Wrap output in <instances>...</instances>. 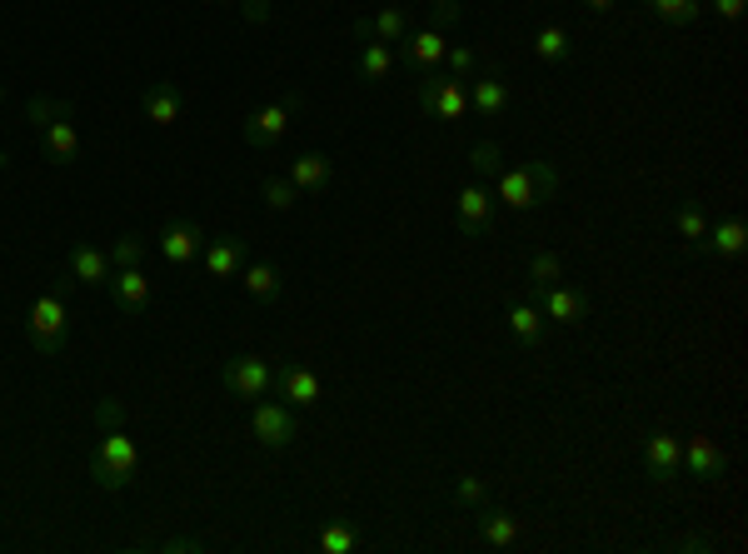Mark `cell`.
I'll return each mask as SVG.
<instances>
[{
	"label": "cell",
	"instance_id": "ab89813d",
	"mask_svg": "<svg viewBox=\"0 0 748 554\" xmlns=\"http://www.w3.org/2000/svg\"><path fill=\"white\" fill-rule=\"evenodd\" d=\"M703 5H709L719 21H738V15H744V0H703Z\"/></svg>",
	"mask_w": 748,
	"mask_h": 554
},
{
	"label": "cell",
	"instance_id": "f1b7e54d",
	"mask_svg": "<svg viewBox=\"0 0 748 554\" xmlns=\"http://www.w3.org/2000/svg\"><path fill=\"white\" fill-rule=\"evenodd\" d=\"M315 544H319V554H355L359 550V534H355L350 519H330V525H319Z\"/></svg>",
	"mask_w": 748,
	"mask_h": 554
},
{
	"label": "cell",
	"instance_id": "9c48e42d",
	"mask_svg": "<svg viewBox=\"0 0 748 554\" xmlns=\"http://www.w3.org/2000/svg\"><path fill=\"white\" fill-rule=\"evenodd\" d=\"M644 469H649V480L659 490L679 480V469H684V444H679L674 430H649L644 435Z\"/></svg>",
	"mask_w": 748,
	"mask_h": 554
},
{
	"label": "cell",
	"instance_id": "5b68a950",
	"mask_svg": "<svg viewBox=\"0 0 748 554\" xmlns=\"http://www.w3.org/2000/svg\"><path fill=\"white\" fill-rule=\"evenodd\" d=\"M419 111L430 115V121H444V125H459L469 115V90L465 80H454L444 71H424L419 75Z\"/></svg>",
	"mask_w": 748,
	"mask_h": 554
},
{
	"label": "cell",
	"instance_id": "ba28073f",
	"mask_svg": "<svg viewBox=\"0 0 748 554\" xmlns=\"http://www.w3.org/2000/svg\"><path fill=\"white\" fill-rule=\"evenodd\" d=\"M220 380L234 400H265L275 394V360L265 355H234L220 365Z\"/></svg>",
	"mask_w": 748,
	"mask_h": 554
},
{
	"label": "cell",
	"instance_id": "484cf974",
	"mask_svg": "<svg viewBox=\"0 0 748 554\" xmlns=\"http://www.w3.org/2000/svg\"><path fill=\"white\" fill-rule=\"evenodd\" d=\"M355 71H359V80H369V86H380V80H390V75L400 71V50H394L390 40H359Z\"/></svg>",
	"mask_w": 748,
	"mask_h": 554
},
{
	"label": "cell",
	"instance_id": "4316f807",
	"mask_svg": "<svg viewBox=\"0 0 748 554\" xmlns=\"http://www.w3.org/2000/svg\"><path fill=\"white\" fill-rule=\"evenodd\" d=\"M240 285H245V295H255L259 305H275V300L284 295V275H280V265H270V260H245Z\"/></svg>",
	"mask_w": 748,
	"mask_h": 554
},
{
	"label": "cell",
	"instance_id": "4fadbf2b",
	"mask_svg": "<svg viewBox=\"0 0 748 554\" xmlns=\"http://www.w3.org/2000/svg\"><path fill=\"white\" fill-rule=\"evenodd\" d=\"M540 310H544V320H559V325H584L594 315V295H584V290H574V285H544L540 290Z\"/></svg>",
	"mask_w": 748,
	"mask_h": 554
},
{
	"label": "cell",
	"instance_id": "8992f818",
	"mask_svg": "<svg viewBox=\"0 0 748 554\" xmlns=\"http://www.w3.org/2000/svg\"><path fill=\"white\" fill-rule=\"evenodd\" d=\"M300 105H305V100H300L295 90H290L284 100H275V105H259L255 115L240 121V140H245L250 150H275L284 136H290V115H295Z\"/></svg>",
	"mask_w": 748,
	"mask_h": 554
},
{
	"label": "cell",
	"instance_id": "836d02e7",
	"mask_svg": "<svg viewBox=\"0 0 748 554\" xmlns=\"http://www.w3.org/2000/svg\"><path fill=\"white\" fill-rule=\"evenodd\" d=\"M105 255H111V265H115V270H125V265H140V260H145V235L125 230L121 240H115V245L105 250Z\"/></svg>",
	"mask_w": 748,
	"mask_h": 554
},
{
	"label": "cell",
	"instance_id": "ac0fdd59",
	"mask_svg": "<svg viewBox=\"0 0 748 554\" xmlns=\"http://www.w3.org/2000/svg\"><path fill=\"white\" fill-rule=\"evenodd\" d=\"M684 465L694 480H724V469H728V455L719 450V440H709V435H688L684 440Z\"/></svg>",
	"mask_w": 748,
	"mask_h": 554
},
{
	"label": "cell",
	"instance_id": "4dcf8cb0",
	"mask_svg": "<svg viewBox=\"0 0 748 554\" xmlns=\"http://www.w3.org/2000/svg\"><path fill=\"white\" fill-rule=\"evenodd\" d=\"M524 280L534 285V290H544V285H559V280H565V260L554 255V250H534V255H529Z\"/></svg>",
	"mask_w": 748,
	"mask_h": 554
},
{
	"label": "cell",
	"instance_id": "603a6c76",
	"mask_svg": "<svg viewBox=\"0 0 748 554\" xmlns=\"http://www.w3.org/2000/svg\"><path fill=\"white\" fill-rule=\"evenodd\" d=\"M105 290H111L115 310H125V315H140V310H150V280H145V270H140V265H125V270H115Z\"/></svg>",
	"mask_w": 748,
	"mask_h": 554
},
{
	"label": "cell",
	"instance_id": "5bb4252c",
	"mask_svg": "<svg viewBox=\"0 0 748 554\" xmlns=\"http://www.w3.org/2000/svg\"><path fill=\"white\" fill-rule=\"evenodd\" d=\"M245 260H250V245L240 235H215V240H205V250H200V265H205V275L215 285L234 280V275L245 270Z\"/></svg>",
	"mask_w": 748,
	"mask_h": 554
},
{
	"label": "cell",
	"instance_id": "3957f363",
	"mask_svg": "<svg viewBox=\"0 0 748 554\" xmlns=\"http://www.w3.org/2000/svg\"><path fill=\"white\" fill-rule=\"evenodd\" d=\"M494 185H499V205L540 210L544 200L559 196V165L544 161V155H534V161L515 165V171H499V175H494Z\"/></svg>",
	"mask_w": 748,
	"mask_h": 554
},
{
	"label": "cell",
	"instance_id": "30bf717a",
	"mask_svg": "<svg viewBox=\"0 0 748 554\" xmlns=\"http://www.w3.org/2000/svg\"><path fill=\"white\" fill-rule=\"evenodd\" d=\"M494 205H499V200H494L479 180L465 185V190L454 196V215H459V230H465L469 240H484V235H494V225H499Z\"/></svg>",
	"mask_w": 748,
	"mask_h": 554
},
{
	"label": "cell",
	"instance_id": "74e56055",
	"mask_svg": "<svg viewBox=\"0 0 748 554\" xmlns=\"http://www.w3.org/2000/svg\"><path fill=\"white\" fill-rule=\"evenodd\" d=\"M669 550H679V554H709L713 540H709V534H679V540H669Z\"/></svg>",
	"mask_w": 748,
	"mask_h": 554
},
{
	"label": "cell",
	"instance_id": "52a82bcc",
	"mask_svg": "<svg viewBox=\"0 0 748 554\" xmlns=\"http://www.w3.org/2000/svg\"><path fill=\"white\" fill-rule=\"evenodd\" d=\"M250 435H255L265 450H290V444L300 440V419L284 400L265 394V400H255V410H250Z\"/></svg>",
	"mask_w": 748,
	"mask_h": 554
},
{
	"label": "cell",
	"instance_id": "1f68e13d",
	"mask_svg": "<svg viewBox=\"0 0 748 554\" xmlns=\"http://www.w3.org/2000/svg\"><path fill=\"white\" fill-rule=\"evenodd\" d=\"M649 15H659L663 25H694L703 15V0H644Z\"/></svg>",
	"mask_w": 748,
	"mask_h": 554
},
{
	"label": "cell",
	"instance_id": "d6986e66",
	"mask_svg": "<svg viewBox=\"0 0 748 554\" xmlns=\"http://www.w3.org/2000/svg\"><path fill=\"white\" fill-rule=\"evenodd\" d=\"M519 534H524L519 515H509V509H499V505H479V544H484V550H515Z\"/></svg>",
	"mask_w": 748,
	"mask_h": 554
},
{
	"label": "cell",
	"instance_id": "9a60e30c",
	"mask_svg": "<svg viewBox=\"0 0 748 554\" xmlns=\"http://www.w3.org/2000/svg\"><path fill=\"white\" fill-rule=\"evenodd\" d=\"M205 240H210V235L200 230L195 221H170L165 230H160L155 250H160V260H170V265H190V260H200Z\"/></svg>",
	"mask_w": 748,
	"mask_h": 554
},
{
	"label": "cell",
	"instance_id": "d590c367",
	"mask_svg": "<svg viewBox=\"0 0 748 554\" xmlns=\"http://www.w3.org/2000/svg\"><path fill=\"white\" fill-rule=\"evenodd\" d=\"M454 500H459L465 509L490 505V480H479V475H459V480H454Z\"/></svg>",
	"mask_w": 748,
	"mask_h": 554
},
{
	"label": "cell",
	"instance_id": "f6af8a7d",
	"mask_svg": "<svg viewBox=\"0 0 748 554\" xmlns=\"http://www.w3.org/2000/svg\"><path fill=\"white\" fill-rule=\"evenodd\" d=\"M225 5H245V0H225Z\"/></svg>",
	"mask_w": 748,
	"mask_h": 554
},
{
	"label": "cell",
	"instance_id": "83f0119b",
	"mask_svg": "<svg viewBox=\"0 0 748 554\" xmlns=\"http://www.w3.org/2000/svg\"><path fill=\"white\" fill-rule=\"evenodd\" d=\"M534 55L544 65H569L574 61V36H569L565 25H540L534 30Z\"/></svg>",
	"mask_w": 748,
	"mask_h": 554
},
{
	"label": "cell",
	"instance_id": "277c9868",
	"mask_svg": "<svg viewBox=\"0 0 748 554\" xmlns=\"http://www.w3.org/2000/svg\"><path fill=\"white\" fill-rule=\"evenodd\" d=\"M25 335L40 355H61L65 340H71V305H65L61 290H40L25 310Z\"/></svg>",
	"mask_w": 748,
	"mask_h": 554
},
{
	"label": "cell",
	"instance_id": "ffe728a7",
	"mask_svg": "<svg viewBox=\"0 0 748 554\" xmlns=\"http://www.w3.org/2000/svg\"><path fill=\"white\" fill-rule=\"evenodd\" d=\"M504 320H509L515 345H524V350H540L544 345V310L534 305V300L509 295V305H504Z\"/></svg>",
	"mask_w": 748,
	"mask_h": 554
},
{
	"label": "cell",
	"instance_id": "7c38bea8",
	"mask_svg": "<svg viewBox=\"0 0 748 554\" xmlns=\"http://www.w3.org/2000/svg\"><path fill=\"white\" fill-rule=\"evenodd\" d=\"M469 111H479V121H499V115H509V105H515V96H509V80H504L499 71H474L469 75Z\"/></svg>",
	"mask_w": 748,
	"mask_h": 554
},
{
	"label": "cell",
	"instance_id": "e0dca14e",
	"mask_svg": "<svg viewBox=\"0 0 748 554\" xmlns=\"http://www.w3.org/2000/svg\"><path fill=\"white\" fill-rule=\"evenodd\" d=\"M744 245H748L744 221H738V215H724V221H713L709 230H703V240L694 250H699L703 260H738L744 255Z\"/></svg>",
	"mask_w": 748,
	"mask_h": 554
},
{
	"label": "cell",
	"instance_id": "7402d4cb",
	"mask_svg": "<svg viewBox=\"0 0 748 554\" xmlns=\"http://www.w3.org/2000/svg\"><path fill=\"white\" fill-rule=\"evenodd\" d=\"M140 111H145L150 125H180L185 90L175 86V80H155V86H145V96H140Z\"/></svg>",
	"mask_w": 748,
	"mask_h": 554
},
{
	"label": "cell",
	"instance_id": "2e32d148",
	"mask_svg": "<svg viewBox=\"0 0 748 554\" xmlns=\"http://www.w3.org/2000/svg\"><path fill=\"white\" fill-rule=\"evenodd\" d=\"M284 175L295 180L300 196H319V190H330V180H334V161L325 150H300V155L284 161Z\"/></svg>",
	"mask_w": 748,
	"mask_h": 554
},
{
	"label": "cell",
	"instance_id": "44dd1931",
	"mask_svg": "<svg viewBox=\"0 0 748 554\" xmlns=\"http://www.w3.org/2000/svg\"><path fill=\"white\" fill-rule=\"evenodd\" d=\"M65 270H71V280H75V285L105 290V285H111V275H115V265H111V255H105L100 245H75V250H71V260H65Z\"/></svg>",
	"mask_w": 748,
	"mask_h": 554
},
{
	"label": "cell",
	"instance_id": "60d3db41",
	"mask_svg": "<svg viewBox=\"0 0 748 554\" xmlns=\"http://www.w3.org/2000/svg\"><path fill=\"white\" fill-rule=\"evenodd\" d=\"M240 11H245V21H250V25H265V15H270V0H245Z\"/></svg>",
	"mask_w": 748,
	"mask_h": 554
},
{
	"label": "cell",
	"instance_id": "f546056e",
	"mask_svg": "<svg viewBox=\"0 0 748 554\" xmlns=\"http://www.w3.org/2000/svg\"><path fill=\"white\" fill-rule=\"evenodd\" d=\"M259 196H265V205H270L275 215H290V210L300 205V190H295V180H290V175H265Z\"/></svg>",
	"mask_w": 748,
	"mask_h": 554
},
{
	"label": "cell",
	"instance_id": "ee69618b",
	"mask_svg": "<svg viewBox=\"0 0 748 554\" xmlns=\"http://www.w3.org/2000/svg\"><path fill=\"white\" fill-rule=\"evenodd\" d=\"M5 165H11V155H5V150H0V171H5Z\"/></svg>",
	"mask_w": 748,
	"mask_h": 554
},
{
	"label": "cell",
	"instance_id": "8fae6325",
	"mask_svg": "<svg viewBox=\"0 0 748 554\" xmlns=\"http://www.w3.org/2000/svg\"><path fill=\"white\" fill-rule=\"evenodd\" d=\"M275 394H280L290 410H309V405H319L325 385H319V375L309 365H300V360H284V365H275Z\"/></svg>",
	"mask_w": 748,
	"mask_h": 554
},
{
	"label": "cell",
	"instance_id": "7a4b0ae2",
	"mask_svg": "<svg viewBox=\"0 0 748 554\" xmlns=\"http://www.w3.org/2000/svg\"><path fill=\"white\" fill-rule=\"evenodd\" d=\"M25 121L40 136L50 165H75L80 161V125H75V105L71 100H50V96H30L25 100Z\"/></svg>",
	"mask_w": 748,
	"mask_h": 554
},
{
	"label": "cell",
	"instance_id": "d4e9b609",
	"mask_svg": "<svg viewBox=\"0 0 748 554\" xmlns=\"http://www.w3.org/2000/svg\"><path fill=\"white\" fill-rule=\"evenodd\" d=\"M444 50H449L444 30H415V36H405V46H400V61L424 75V71H440L444 65Z\"/></svg>",
	"mask_w": 748,
	"mask_h": 554
},
{
	"label": "cell",
	"instance_id": "d6a6232c",
	"mask_svg": "<svg viewBox=\"0 0 748 554\" xmlns=\"http://www.w3.org/2000/svg\"><path fill=\"white\" fill-rule=\"evenodd\" d=\"M674 230H679V240H688V245H699L703 240V230H709V215H703L694 200H684V205L674 210Z\"/></svg>",
	"mask_w": 748,
	"mask_h": 554
},
{
	"label": "cell",
	"instance_id": "bcb514c9",
	"mask_svg": "<svg viewBox=\"0 0 748 554\" xmlns=\"http://www.w3.org/2000/svg\"><path fill=\"white\" fill-rule=\"evenodd\" d=\"M0 105H5V86H0Z\"/></svg>",
	"mask_w": 748,
	"mask_h": 554
},
{
	"label": "cell",
	"instance_id": "f35d334b",
	"mask_svg": "<svg viewBox=\"0 0 748 554\" xmlns=\"http://www.w3.org/2000/svg\"><path fill=\"white\" fill-rule=\"evenodd\" d=\"M430 15H434V30L459 21V0H430Z\"/></svg>",
	"mask_w": 748,
	"mask_h": 554
},
{
	"label": "cell",
	"instance_id": "6da1fadb",
	"mask_svg": "<svg viewBox=\"0 0 748 554\" xmlns=\"http://www.w3.org/2000/svg\"><path fill=\"white\" fill-rule=\"evenodd\" d=\"M136 469H140V450L136 440L125 435V410L121 400H100V440L90 450V480L100 490H130L136 484Z\"/></svg>",
	"mask_w": 748,
	"mask_h": 554
},
{
	"label": "cell",
	"instance_id": "e575fe53",
	"mask_svg": "<svg viewBox=\"0 0 748 554\" xmlns=\"http://www.w3.org/2000/svg\"><path fill=\"white\" fill-rule=\"evenodd\" d=\"M469 171H474L479 185L494 180V175H499V146H494V140H479V146L469 150Z\"/></svg>",
	"mask_w": 748,
	"mask_h": 554
},
{
	"label": "cell",
	"instance_id": "b9f144b4",
	"mask_svg": "<svg viewBox=\"0 0 748 554\" xmlns=\"http://www.w3.org/2000/svg\"><path fill=\"white\" fill-rule=\"evenodd\" d=\"M160 550H170V554H185V550H205V540H165Z\"/></svg>",
	"mask_w": 748,
	"mask_h": 554
},
{
	"label": "cell",
	"instance_id": "7bdbcfd3",
	"mask_svg": "<svg viewBox=\"0 0 748 554\" xmlns=\"http://www.w3.org/2000/svg\"><path fill=\"white\" fill-rule=\"evenodd\" d=\"M584 5H589V11H594V15H609V11H613V5H619V0H584Z\"/></svg>",
	"mask_w": 748,
	"mask_h": 554
},
{
	"label": "cell",
	"instance_id": "cb8c5ba5",
	"mask_svg": "<svg viewBox=\"0 0 748 554\" xmlns=\"http://www.w3.org/2000/svg\"><path fill=\"white\" fill-rule=\"evenodd\" d=\"M409 36V11L405 5H384L375 15H359L355 21V40H405Z\"/></svg>",
	"mask_w": 748,
	"mask_h": 554
},
{
	"label": "cell",
	"instance_id": "8d00e7d4",
	"mask_svg": "<svg viewBox=\"0 0 748 554\" xmlns=\"http://www.w3.org/2000/svg\"><path fill=\"white\" fill-rule=\"evenodd\" d=\"M474 71H479V55L469 46H449V50H444V75H454V80H469Z\"/></svg>",
	"mask_w": 748,
	"mask_h": 554
}]
</instances>
